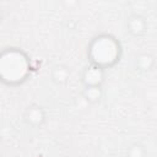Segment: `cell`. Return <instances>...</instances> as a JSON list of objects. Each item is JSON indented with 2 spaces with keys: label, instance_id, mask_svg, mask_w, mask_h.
I'll use <instances>...</instances> for the list:
<instances>
[{
  "label": "cell",
  "instance_id": "1",
  "mask_svg": "<svg viewBox=\"0 0 157 157\" xmlns=\"http://www.w3.org/2000/svg\"><path fill=\"white\" fill-rule=\"evenodd\" d=\"M29 70V61L23 52L11 48L0 54V80L2 82L18 85L27 78Z\"/></svg>",
  "mask_w": 157,
  "mask_h": 157
},
{
  "label": "cell",
  "instance_id": "2",
  "mask_svg": "<svg viewBox=\"0 0 157 157\" xmlns=\"http://www.w3.org/2000/svg\"><path fill=\"white\" fill-rule=\"evenodd\" d=\"M88 56L92 65L101 69L114 65L120 58V44L119 42L108 34H102L96 37L88 48Z\"/></svg>",
  "mask_w": 157,
  "mask_h": 157
},
{
  "label": "cell",
  "instance_id": "3",
  "mask_svg": "<svg viewBox=\"0 0 157 157\" xmlns=\"http://www.w3.org/2000/svg\"><path fill=\"white\" fill-rule=\"evenodd\" d=\"M103 77H104V72L103 69L92 65L90 67H87L83 72V83L85 87H90V86H101V83L103 82Z\"/></svg>",
  "mask_w": 157,
  "mask_h": 157
},
{
  "label": "cell",
  "instance_id": "4",
  "mask_svg": "<svg viewBox=\"0 0 157 157\" xmlns=\"http://www.w3.org/2000/svg\"><path fill=\"white\" fill-rule=\"evenodd\" d=\"M25 120L27 121L28 125H31L33 128H38V126H40L44 123L45 113L42 109V107H39L37 104H33V105L28 107V109L26 110Z\"/></svg>",
  "mask_w": 157,
  "mask_h": 157
},
{
  "label": "cell",
  "instance_id": "5",
  "mask_svg": "<svg viewBox=\"0 0 157 157\" xmlns=\"http://www.w3.org/2000/svg\"><path fill=\"white\" fill-rule=\"evenodd\" d=\"M126 27H128L129 33H131L135 37H140V36H142L146 32V29H147V22H146V20L141 15L135 13V15H131L128 18Z\"/></svg>",
  "mask_w": 157,
  "mask_h": 157
},
{
  "label": "cell",
  "instance_id": "6",
  "mask_svg": "<svg viewBox=\"0 0 157 157\" xmlns=\"http://www.w3.org/2000/svg\"><path fill=\"white\" fill-rule=\"evenodd\" d=\"M155 64V59L150 54H141L136 58V67L140 71H148L152 69Z\"/></svg>",
  "mask_w": 157,
  "mask_h": 157
},
{
  "label": "cell",
  "instance_id": "7",
  "mask_svg": "<svg viewBox=\"0 0 157 157\" xmlns=\"http://www.w3.org/2000/svg\"><path fill=\"white\" fill-rule=\"evenodd\" d=\"M69 77V70L63 65H56L52 70V78L56 83H64Z\"/></svg>",
  "mask_w": 157,
  "mask_h": 157
},
{
  "label": "cell",
  "instance_id": "8",
  "mask_svg": "<svg viewBox=\"0 0 157 157\" xmlns=\"http://www.w3.org/2000/svg\"><path fill=\"white\" fill-rule=\"evenodd\" d=\"M83 94H85V98L91 102V103H96L101 99L102 97V90H101V86H90V87H85V91H83Z\"/></svg>",
  "mask_w": 157,
  "mask_h": 157
},
{
  "label": "cell",
  "instance_id": "9",
  "mask_svg": "<svg viewBox=\"0 0 157 157\" xmlns=\"http://www.w3.org/2000/svg\"><path fill=\"white\" fill-rule=\"evenodd\" d=\"M126 157H146V148L140 142L131 144L126 150Z\"/></svg>",
  "mask_w": 157,
  "mask_h": 157
},
{
  "label": "cell",
  "instance_id": "10",
  "mask_svg": "<svg viewBox=\"0 0 157 157\" xmlns=\"http://www.w3.org/2000/svg\"><path fill=\"white\" fill-rule=\"evenodd\" d=\"M1 155H2V146L0 145V156H1Z\"/></svg>",
  "mask_w": 157,
  "mask_h": 157
},
{
  "label": "cell",
  "instance_id": "11",
  "mask_svg": "<svg viewBox=\"0 0 157 157\" xmlns=\"http://www.w3.org/2000/svg\"><path fill=\"white\" fill-rule=\"evenodd\" d=\"M1 17H2V13H1V10H0V21H1Z\"/></svg>",
  "mask_w": 157,
  "mask_h": 157
}]
</instances>
